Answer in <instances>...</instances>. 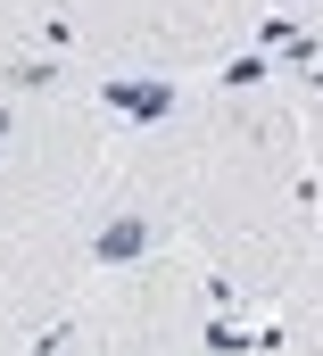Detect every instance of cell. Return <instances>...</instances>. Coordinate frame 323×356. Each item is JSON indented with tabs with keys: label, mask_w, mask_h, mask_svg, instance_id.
<instances>
[{
	"label": "cell",
	"mask_w": 323,
	"mask_h": 356,
	"mask_svg": "<svg viewBox=\"0 0 323 356\" xmlns=\"http://www.w3.org/2000/svg\"><path fill=\"white\" fill-rule=\"evenodd\" d=\"M182 133H191V191H182L191 249L257 315L290 290L299 257L323 232L315 207H307L315 166H307L299 99L274 83H224L182 108Z\"/></svg>",
	"instance_id": "cell-1"
},
{
	"label": "cell",
	"mask_w": 323,
	"mask_h": 356,
	"mask_svg": "<svg viewBox=\"0 0 323 356\" xmlns=\"http://www.w3.org/2000/svg\"><path fill=\"white\" fill-rule=\"evenodd\" d=\"M241 315L249 307L224 290V273L199 249H166V257H150L133 273H108L75 307V323L108 356H207L233 340Z\"/></svg>",
	"instance_id": "cell-2"
},
{
	"label": "cell",
	"mask_w": 323,
	"mask_h": 356,
	"mask_svg": "<svg viewBox=\"0 0 323 356\" xmlns=\"http://www.w3.org/2000/svg\"><path fill=\"white\" fill-rule=\"evenodd\" d=\"M116 124L100 108V83L67 99H33L8 133H0V232H33L50 216H67L91 175L108 166Z\"/></svg>",
	"instance_id": "cell-3"
},
{
	"label": "cell",
	"mask_w": 323,
	"mask_h": 356,
	"mask_svg": "<svg viewBox=\"0 0 323 356\" xmlns=\"http://www.w3.org/2000/svg\"><path fill=\"white\" fill-rule=\"evenodd\" d=\"M274 323H282V340L299 356H323V232H315V249L299 257L290 290L274 298Z\"/></svg>",
	"instance_id": "cell-4"
},
{
	"label": "cell",
	"mask_w": 323,
	"mask_h": 356,
	"mask_svg": "<svg viewBox=\"0 0 323 356\" xmlns=\"http://www.w3.org/2000/svg\"><path fill=\"white\" fill-rule=\"evenodd\" d=\"M265 17H274L282 33H315V25H323V0H265Z\"/></svg>",
	"instance_id": "cell-5"
},
{
	"label": "cell",
	"mask_w": 323,
	"mask_h": 356,
	"mask_svg": "<svg viewBox=\"0 0 323 356\" xmlns=\"http://www.w3.org/2000/svg\"><path fill=\"white\" fill-rule=\"evenodd\" d=\"M207 356H299V348H290V340H282V348H265V340H224V348H207Z\"/></svg>",
	"instance_id": "cell-6"
}]
</instances>
